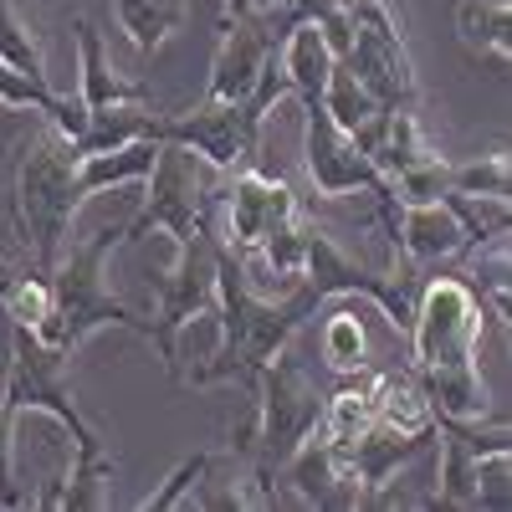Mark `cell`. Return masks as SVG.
Wrapping results in <instances>:
<instances>
[{
	"instance_id": "obj_1",
	"label": "cell",
	"mask_w": 512,
	"mask_h": 512,
	"mask_svg": "<svg viewBox=\"0 0 512 512\" xmlns=\"http://www.w3.org/2000/svg\"><path fill=\"white\" fill-rule=\"evenodd\" d=\"M328 303V297L303 277L297 287L267 297L246 287L241 277V262L236 251L221 241V262H216V318L221 323V344L210 349L190 374H180L190 390H210V384H256V374H262V364L272 354H282L297 333H303L308 318H318V308Z\"/></svg>"
},
{
	"instance_id": "obj_2",
	"label": "cell",
	"mask_w": 512,
	"mask_h": 512,
	"mask_svg": "<svg viewBox=\"0 0 512 512\" xmlns=\"http://www.w3.org/2000/svg\"><path fill=\"white\" fill-rule=\"evenodd\" d=\"M77 149L52 123H36L11 144V231L36 272H52L82 210Z\"/></svg>"
},
{
	"instance_id": "obj_3",
	"label": "cell",
	"mask_w": 512,
	"mask_h": 512,
	"mask_svg": "<svg viewBox=\"0 0 512 512\" xmlns=\"http://www.w3.org/2000/svg\"><path fill=\"white\" fill-rule=\"evenodd\" d=\"M118 241H123V226H103L93 241L67 246L57 256V267L47 272L52 277V313L36 333L67 359H72V349L88 344L98 328H128L139 338H154V318L134 313L108 287V256H113Z\"/></svg>"
},
{
	"instance_id": "obj_4",
	"label": "cell",
	"mask_w": 512,
	"mask_h": 512,
	"mask_svg": "<svg viewBox=\"0 0 512 512\" xmlns=\"http://www.w3.org/2000/svg\"><path fill=\"white\" fill-rule=\"evenodd\" d=\"M323 400L328 395H318V379L292 359V344H287L282 354H272L262 364V374H256V384H251V415L241 425L236 451L251 456L256 472L277 487L282 461L303 446L308 436H318Z\"/></svg>"
},
{
	"instance_id": "obj_5",
	"label": "cell",
	"mask_w": 512,
	"mask_h": 512,
	"mask_svg": "<svg viewBox=\"0 0 512 512\" xmlns=\"http://www.w3.org/2000/svg\"><path fill=\"white\" fill-rule=\"evenodd\" d=\"M287 93H292L287 77L272 62V72L262 77V88H256L251 98H241V103H200L190 113H164L159 139L200 154L210 169H216V175H236V169L256 164V154H262V134H267V118H272V108Z\"/></svg>"
},
{
	"instance_id": "obj_6",
	"label": "cell",
	"mask_w": 512,
	"mask_h": 512,
	"mask_svg": "<svg viewBox=\"0 0 512 512\" xmlns=\"http://www.w3.org/2000/svg\"><path fill=\"white\" fill-rule=\"evenodd\" d=\"M216 195H221L216 190V169H210L200 154L159 139L154 169L144 180V205L134 210V221L123 226V241H139L149 231H164L175 246L200 241V236L216 231V221H210Z\"/></svg>"
},
{
	"instance_id": "obj_7",
	"label": "cell",
	"mask_w": 512,
	"mask_h": 512,
	"mask_svg": "<svg viewBox=\"0 0 512 512\" xmlns=\"http://www.w3.org/2000/svg\"><path fill=\"white\" fill-rule=\"evenodd\" d=\"M482 323L487 308L472 292L466 272L431 277L415 292V313H410V369H461L477 364L482 354Z\"/></svg>"
},
{
	"instance_id": "obj_8",
	"label": "cell",
	"mask_w": 512,
	"mask_h": 512,
	"mask_svg": "<svg viewBox=\"0 0 512 512\" xmlns=\"http://www.w3.org/2000/svg\"><path fill=\"white\" fill-rule=\"evenodd\" d=\"M344 21H349V47L338 62L379 98V108H415L420 82L405 47L400 6L395 0H344Z\"/></svg>"
},
{
	"instance_id": "obj_9",
	"label": "cell",
	"mask_w": 512,
	"mask_h": 512,
	"mask_svg": "<svg viewBox=\"0 0 512 512\" xmlns=\"http://www.w3.org/2000/svg\"><path fill=\"white\" fill-rule=\"evenodd\" d=\"M0 405H11L16 415L21 410L52 415L72 431L77 456H103V436L93 431V420L82 415L72 384H67V354H57L36 328L11 323V369H6V395H0Z\"/></svg>"
},
{
	"instance_id": "obj_10",
	"label": "cell",
	"mask_w": 512,
	"mask_h": 512,
	"mask_svg": "<svg viewBox=\"0 0 512 512\" xmlns=\"http://www.w3.org/2000/svg\"><path fill=\"white\" fill-rule=\"evenodd\" d=\"M216 262H221V231H210L200 241L175 246V267L164 277H154V338L149 344L159 349V364L180 379V333L216 313Z\"/></svg>"
},
{
	"instance_id": "obj_11",
	"label": "cell",
	"mask_w": 512,
	"mask_h": 512,
	"mask_svg": "<svg viewBox=\"0 0 512 512\" xmlns=\"http://www.w3.org/2000/svg\"><path fill=\"white\" fill-rule=\"evenodd\" d=\"M303 164H308V180L318 195L338 200V195H374L379 200V216H384V231L395 236V221H400V200H395V185L379 175V169L369 164V154L338 128L323 103H308L303 108Z\"/></svg>"
},
{
	"instance_id": "obj_12",
	"label": "cell",
	"mask_w": 512,
	"mask_h": 512,
	"mask_svg": "<svg viewBox=\"0 0 512 512\" xmlns=\"http://www.w3.org/2000/svg\"><path fill=\"white\" fill-rule=\"evenodd\" d=\"M277 16L267 11H251L221 26V47L216 62H210V82H205V103H241L262 88V77L272 72L277 57Z\"/></svg>"
},
{
	"instance_id": "obj_13",
	"label": "cell",
	"mask_w": 512,
	"mask_h": 512,
	"mask_svg": "<svg viewBox=\"0 0 512 512\" xmlns=\"http://www.w3.org/2000/svg\"><path fill=\"white\" fill-rule=\"evenodd\" d=\"M277 492L303 502V507H323V512H338V507H364V492L349 472V461L338 446H328L323 436H308L297 446L282 472H277Z\"/></svg>"
},
{
	"instance_id": "obj_14",
	"label": "cell",
	"mask_w": 512,
	"mask_h": 512,
	"mask_svg": "<svg viewBox=\"0 0 512 512\" xmlns=\"http://www.w3.org/2000/svg\"><path fill=\"white\" fill-rule=\"evenodd\" d=\"M297 216V195L282 175H267L262 164L236 169V185L226 190V231L221 241L231 251H251L272 226Z\"/></svg>"
},
{
	"instance_id": "obj_15",
	"label": "cell",
	"mask_w": 512,
	"mask_h": 512,
	"mask_svg": "<svg viewBox=\"0 0 512 512\" xmlns=\"http://www.w3.org/2000/svg\"><path fill=\"white\" fill-rule=\"evenodd\" d=\"M431 436L436 431H395V425L374 420L364 436H354L344 446V461H349V472H354V482L364 492V507H374L384 497V487H390L405 466L431 446Z\"/></svg>"
},
{
	"instance_id": "obj_16",
	"label": "cell",
	"mask_w": 512,
	"mask_h": 512,
	"mask_svg": "<svg viewBox=\"0 0 512 512\" xmlns=\"http://www.w3.org/2000/svg\"><path fill=\"white\" fill-rule=\"evenodd\" d=\"M277 72L287 77V88L297 103H323V88H328V72H333V47H328V36L318 21H292L277 41Z\"/></svg>"
},
{
	"instance_id": "obj_17",
	"label": "cell",
	"mask_w": 512,
	"mask_h": 512,
	"mask_svg": "<svg viewBox=\"0 0 512 512\" xmlns=\"http://www.w3.org/2000/svg\"><path fill=\"white\" fill-rule=\"evenodd\" d=\"M77 31V98L88 103V108H118V103H149V88L134 77H123L108 52H103V36L93 21H72Z\"/></svg>"
},
{
	"instance_id": "obj_18",
	"label": "cell",
	"mask_w": 512,
	"mask_h": 512,
	"mask_svg": "<svg viewBox=\"0 0 512 512\" xmlns=\"http://www.w3.org/2000/svg\"><path fill=\"white\" fill-rule=\"evenodd\" d=\"M390 246L400 262H451V256L466 251V236H461L456 216L436 200V205H400Z\"/></svg>"
},
{
	"instance_id": "obj_19",
	"label": "cell",
	"mask_w": 512,
	"mask_h": 512,
	"mask_svg": "<svg viewBox=\"0 0 512 512\" xmlns=\"http://www.w3.org/2000/svg\"><path fill=\"white\" fill-rule=\"evenodd\" d=\"M159 139H134V144H118V149H98V154H77V180L82 195H103L118 185H144L149 169H154Z\"/></svg>"
},
{
	"instance_id": "obj_20",
	"label": "cell",
	"mask_w": 512,
	"mask_h": 512,
	"mask_svg": "<svg viewBox=\"0 0 512 512\" xmlns=\"http://www.w3.org/2000/svg\"><path fill=\"white\" fill-rule=\"evenodd\" d=\"M456 36L477 62H512V6L507 0H461L456 6Z\"/></svg>"
},
{
	"instance_id": "obj_21",
	"label": "cell",
	"mask_w": 512,
	"mask_h": 512,
	"mask_svg": "<svg viewBox=\"0 0 512 512\" xmlns=\"http://www.w3.org/2000/svg\"><path fill=\"white\" fill-rule=\"evenodd\" d=\"M0 308H6V318L21 323V328H41L52 313V277L36 272L26 256L21 262L0 256Z\"/></svg>"
},
{
	"instance_id": "obj_22",
	"label": "cell",
	"mask_w": 512,
	"mask_h": 512,
	"mask_svg": "<svg viewBox=\"0 0 512 512\" xmlns=\"http://www.w3.org/2000/svg\"><path fill=\"white\" fill-rule=\"evenodd\" d=\"M185 6L190 0H113V16H118V31L128 36V47L149 57L164 47L169 31H180Z\"/></svg>"
},
{
	"instance_id": "obj_23",
	"label": "cell",
	"mask_w": 512,
	"mask_h": 512,
	"mask_svg": "<svg viewBox=\"0 0 512 512\" xmlns=\"http://www.w3.org/2000/svg\"><path fill=\"white\" fill-rule=\"evenodd\" d=\"M441 205L456 216V226H461V236H466V251H461V256L487 251V246H497V241L512 231V205L497 200V195H456V190H446Z\"/></svg>"
},
{
	"instance_id": "obj_24",
	"label": "cell",
	"mask_w": 512,
	"mask_h": 512,
	"mask_svg": "<svg viewBox=\"0 0 512 512\" xmlns=\"http://www.w3.org/2000/svg\"><path fill=\"white\" fill-rule=\"evenodd\" d=\"M318 349H323V364H328L338 379L369 369V333H364V323H359L349 308H333V313L323 318Z\"/></svg>"
},
{
	"instance_id": "obj_25",
	"label": "cell",
	"mask_w": 512,
	"mask_h": 512,
	"mask_svg": "<svg viewBox=\"0 0 512 512\" xmlns=\"http://www.w3.org/2000/svg\"><path fill=\"white\" fill-rule=\"evenodd\" d=\"M323 113L344 128V134H359V128H364L374 113H384V108H379V98L364 88V82H359L344 62H333L328 88H323Z\"/></svg>"
},
{
	"instance_id": "obj_26",
	"label": "cell",
	"mask_w": 512,
	"mask_h": 512,
	"mask_svg": "<svg viewBox=\"0 0 512 512\" xmlns=\"http://www.w3.org/2000/svg\"><path fill=\"white\" fill-rule=\"evenodd\" d=\"M113 456L103 451V456H72V466L62 472V497H57V507H67V512H98V507H108V482H113Z\"/></svg>"
},
{
	"instance_id": "obj_27",
	"label": "cell",
	"mask_w": 512,
	"mask_h": 512,
	"mask_svg": "<svg viewBox=\"0 0 512 512\" xmlns=\"http://www.w3.org/2000/svg\"><path fill=\"white\" fill-rule=\"evenodd\" d=\"M390 185H395V200H400V205H436V200L451 190V159H441V154L431 149L425 159L395 169Z\"/></svg>"
},
{
	"instance_id": "obj_28",
	"label": "cell",
	"mask_w": 512,
	"mask_h": 512,
	"mask_svg": "<svg viewBox=\"0 0 512 512\" xmlns=\"http://www.w3.org/2000/svg\"><path fill=\"white\" fill-rule=\"evenodd\" d=\"M451 190L456 195H497V200H507L512 195V159H507V149H492V154H477L466 164H451Z\"/></svg>"
},
{
	"instance_id": "obj_29",
	"label": "cell",
	"mask_w": 512,
	"mask_h": 512,
	"mask_svg": "<svg viewBox=\"0 0 512 512\" xmlns=\"http://www.w3.org/2000/svg\"><path fill=\"white\" fill-rule=\"evenodd\" d=\"M0 62H11L31 77L47 82V57H41V41L31 36V26L21 21V11L11 0H0Z\"/></svg>"
},
{
	"instance_id": "obj_30",
	"label": "cell",
	"mask_w": 512,
	"mask_h": 512,
	"mask_svg": "<svg viewBox=\"0 0 512 512\" xmlns=\"http://www.w3.org/2000/svg\"><path fill=\"white\" fill-rule=\"evenodd\" d=\"M205 461H210V451H195L190 461H180L175 472L164 477V487H159V492H149V497L139 502V512H169V507H185L190 487H195V482H200V472H205Z\"/></svg>"
},
{
	"instance_id": "obj_31",
	"label": "cell",
	"mask_w": 512,
	"mask_h": 512,
	"mask_svg": "<svg viewBox=\"0 0 512 512\" xmlns=\"http://www.w3.org/2000/svg\"><path fill=\"white\" fill-rule=\"evenodd\" d=\"M0 507H26V492L16 487V410L0 405Z\"/></svg>"
},
{
	"instance_id": "obj_32",
	"label": "cell",
	"mask_w": 512,
	"mask_h": 512,
	"mask_svg": "<svg viewBox=\"0 0 512 512\" xmlns=\"http://www.w3.org/2000/svg\"><path fill=\"white\" fill-rule=\"evenodd\" d=\"M236 16H251V0H226V21H236Z\"/></svg>"
}]
</instances>
